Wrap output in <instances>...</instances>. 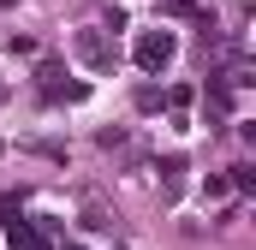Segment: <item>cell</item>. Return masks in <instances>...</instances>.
Here are the masks:
<instances>
[{
    "instance_id": "6da1fadb",
    "label": "cell",
    "mask_w": 256,
    "mask_h": 250,
    "mask_svg": "<svg viewBox=\"0 0 256 250\" xmlns=\"http://www.w3.org/2000/svg\"><path fill=\"white\" fill-rule=\"evenodd\" d=\"M173 54H179L173 30H143V36H137V66H143V72H161V66H173Z\"/></svg>"
},
{
    "instance_id": "7a4b0ae2",
    "label": "cell",
    "mask_w": 256,
    "mask_h": 250,
    "mask_svg": "<svg viewBox=\"0 0 256 250\" xmlns=\"http://www.w3.org/2000/svg\"><path fill=\"white\" fill-rule=\"evenodd\" d=\"M72 48H78V60L96 66V72H108V66H114V42H108V30H78V42H72Z\"/></svg>"
},
{
    "instance_id": "3957f363",
    "label": "cell",
    "mask_w": 256,
    "mask_h": 250,
    "mask_svg": "<svg viewBox=\"0 0 256 250\" xmlns=\"http://www.w3.org/2000/svg\"><path fill=\"white\" fill-rule=\"evenodd\" d=\"M84 226H90V232H114V214H108L102 202H90V208H84Z\"/></svg>"
},
{
    "instance_id": "277c9868",
    "label": "cell",
    "mask_w": 256,
    "mask_h": 250,
    "mask_svg": "<svg viewBox=\"0 0 256 250\" xmlns=\"http://www.w3.org/2000/svg\"><path fill=\"white\" fill-rule=\"evenodd\" d=\"M36 78H42V90H48V96H60V78H66V72H60V66H54V60H48V66H42V72H36Z\"/></svg>"
},
{
    "instance_id": "5b68a950",
    "label": "cell",
    "mask_w": 256,
    "mask_h": 250,
    "mask_svg": "<svg viewBox=\"0 0 256 250\" xmlns=\"http://www.w3.org/2000/svg\"><path fill=\"white\" fill-rule=\"evenodd\" d=\"M161 12H173V18H196V6H191V0H161Z\"/></svg>"
}]
</instances>
